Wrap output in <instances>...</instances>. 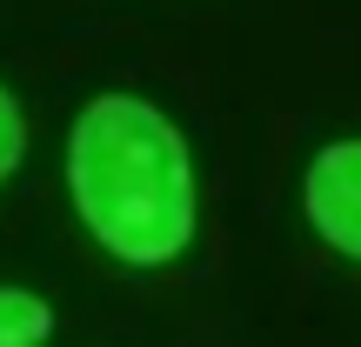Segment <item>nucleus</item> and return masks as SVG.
Wrapping results in <instances>:
<instances>
[{
  "mask_svg": "<svg viewBox=\"0 0 361 347\" xmlns=\"http://www.w3.org/2000/svg\"><path fill=\"white\" fill-rule=\"evenodd\" d=\"M74 214L121 267H168L188 254L201 194L180 127L141 94H101L67 134Z\"/></svg>",
  "mask_w": 361,
  "mask_h": 347,
  "instance_id": "f257e3e1",
  "label": "nucleus"
},
{
  "mask_svg": "<svg viewBox=\"0 0 361 347\" xmlns=\"http://www.w3.org/2000/svg\"><path fill=\"white\" fill-rule=\"evenodd\" d=\"M301 207L335 254L361 260V141H328L301 174Z\"/></svg>",
  "mask_w": 361,
  "mask_h": 347,
  "instance_id": "f03ea898",
  "label": "nucleus"
},
{
  "mask_svg": "<svg viewBox=\"0 0 361 347\" xmlns=\"http://www.w3.org/2000/svg\"><path fill=\"white\" fill-rule=\"evenodd\" d=\"M54 341V308L34 287H0V347H47Z\"/></svg>",
  "mask_w": 361,
  "mask_h": 347,
  "instance_id": "7ed1b4c3",
  "label": "nucleus"
},
{
  "mask_svg": "<svg viewBox=\"0 0 361 347\" xmlns=\"http://www.w3.org/2000/svg\"><path fill=\"white\" fill-rule=\"evenodd\" d=\"M20 154H27V114H20V101L0 87V187H7L13 168H20Z\"/></svg>",
  "mask_w": 361,
  "mask_h": 347,
  "instance_id": "20e7f679",
  "label": "nucleus"
}]
</instances>
